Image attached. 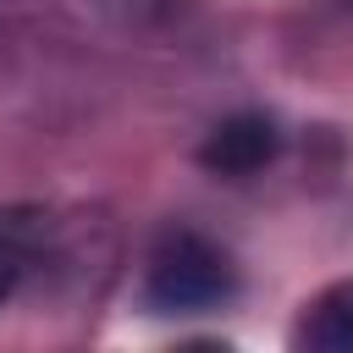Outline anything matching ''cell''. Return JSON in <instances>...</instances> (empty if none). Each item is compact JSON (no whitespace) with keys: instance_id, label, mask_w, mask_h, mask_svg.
<instances>
[{"instance_id":"cell-1","label":"cell","mask_w":353,"mask_h":353,"mask_svg":"<svg viewBox=\"0 0 353 353\" xmlns=\"http://www.w3.org/2000/svg\"><path fill=\"white\" fill-rule=\"evenodd\" d=\"M232 281H237L232 276V259L210 237H199L188 226L165 232L160 248L149 254V303L165 309V314L210 309V303H221L232 292Z\"/></svg>"},{"instance_id":"cell-2","label":"cell","mask_w":353,"mask_h":353,"mask_svg":"<svg viewBox=\"0 0 353 353\" xmlns=\"http://www.w3.org/2000/svg\"><path fill=\"white\" fill-rule=\"evenodd\" d=\"M270 154H276V127H270L265 116H232V121H221V127L204 138V149H199V160H204L210 171H221V176H254Z\"/></svg>"},{"instance_id":"cell-3","label":"cell","mask_w":353,"mask_h":353,"mask_svg":"<svg viewBox=\"0 0 353 353\" xmlns=\"http://www.w3.org/2000/svg\"><path fill=\"white\" fill-rule=\"evenodd\" d=\"M298 336H303L309 347H320V353H353V281L331 287V292L309 309V320H303Z\"/></svg>"},{"instance_id":"cell-4","label":"cell","mask_w":353,"mask_h":353,"mask_svg":"<svg viewBox=\"0 0 353 353\" xmlns=\"http://www.w3.org/2000/svg\"><path fill=\"white\" fill-rule=\"evenodd\" d=\"M28 259H33L28 237H22L11 221H0V309H6V298L22 287V276H28Z\"/></svg>"}]
</instances>
